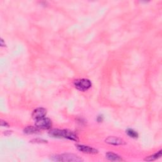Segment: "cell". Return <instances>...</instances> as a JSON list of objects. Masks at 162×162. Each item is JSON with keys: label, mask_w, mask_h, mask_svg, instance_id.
Masks as SVG:
<instances>
[{"label": "cell", "mask_w": 162, "mask_h": 162, "mask_svg": "<svg viewBox=\"0 0 162 162\" xmlns=\"http://www.w3.org/2000/svg\"><path fill=\"white\" fill-rule=\"evenodd\" d=\"M51 159L56 161H83L78 156L74 154H63L52 156Z\"/></svg>", "instance_id": "obj_1"}, {"label": "cell", "mask_w": 162, "mask_h": 162, "mask_svg": "<svg viewBox=\"0 0 162 162\" xmlns=\"http://www.w3.org/2000/svg\"><path fill=\"white\" fill-rule=\"evenodd\" d=\"M74 86L77 89L80 91H85L88 90L92 85L91 81L86 79H77L74 81Z\"/></svg>", "instance_id": "obj_2"}, {"label": "cell", "mask_w": 162, "mask_h": 162, "mask_svg": "<svg viewBox=\"0 0 162 162\" xmlns=\"http://www.w3.org/2000/svg\"><path fill=\"white\" fill-rule=\"evenodd\" d=\"M35 125L39 129L47 130V129H50L51 127L52 122L50 118H46V117H43V118H39V119L38 120H36Z\"/></svg>", "instance_id": "obj_3"}, {"label": "cell", "mask_w": 162, "mask_h": 162, "mask_svg": "<svg viewBox=\"0 0 162 162\" xmlns=\"http://www.w3.org/2000/svg\"><path fill=\"white\" fill-rule=\"evenodd\" d=\"M105 143L111 145L120 146L126 144V142L120 137L115 136H109L105 139Z\"/></svg>", "instance_id": "obj_4"}, {"label": "cell", "mask_w": 162, "mask_h": 162, "mask_svg": "<svg viewBox=\"0 0 162 162\" xmlns=\"http://www.w3.org/2000/svg\"><path fill=\"white\" fill-rule=\"evenodd\" d=\"M76 148L80 152L86 154H96L98 153V151L92 147L85 145H77Z\"/></svg>", "instance_id": "obj_5"}, {"label": "cell", "mask_w": 162, "mask_h": 162, "mask_svg": "<svg viewBox=\"0 0 162 162\" xmlns=\"http://www.w3.org/2000/svg\"><path fill=\"white\" fill-rule=\"evenodd\" d=\"M46 113L47 111L45 108H38L34 110L33 113H32V117L34 120H36L39 119V118L45 117Z\"/></svg>", "instance_id": "obj_6"}, {"label": "cell", "mask_w": 162, "mask_h": 162, "mask_svg": "<svg viewBox=\"0 0 162 162\" xmlns=\"http://www.w3.org/2000/svg\"><path fill=\"white\" fill-rule=\"evenodd\" d=\"M106 158L111 161H122L123 160L118 155L113 153L112 152H108L106 153Z\"/></svg>", "instance_id": "obj_7"}, {"label": "cell", "mask_w": 162, "mask_h": 162, "mask_svg": "<svg viewBox=\"0 0 162 162\" xmlns=\"http://www.w3.org/2000/svg\"><path fill=\"white\" fill-rule=\"evenodd\" d=\"M24 132L25 134H37V133H39L40 129L39 128H37L36 126V127L29 126L24 129Z\"/></svg>", "instance_id": "obj_8"}, {"label": "cell", "mask_w": 162, "mask_h": 162, "mask_svg": "<svg viewBox=\"0 0 162 162\" xmlns=\"http://www.w3.org/2000/svg\"><path fill=\"white\" fill-rule=\"evenodd\" d=\"M49 135L53 137L56 138H62V130L60 129H52L49 132Z\"/></svg>", "instance_id": "obj_9"}, {"label": "cell", "mask_w": 162, "mask_h": 162, "mask_svg": "<svg viewBox=\"0 0 162 162\" xmlns=\"http://www.w3.org/2000/svg\"><path fill=\"white\" fill-rule=\"evenodd\" d=\"M161 154H162L161 150H160L158 152L153 154V155L148 156V157H146L144 159V160L148 161H152L156 160H158L161 157Z\"/></svg>", "instance_id": "obj_10"}, {"label": "cell", "mask_w": 162, "mask_h": 162, "mask_svg": "<svg viewBox=\"0 0 162 162\" xmlns=\"http://www.w3.org/2000/svg\"><path fill=\"white\" fill-rule=\"evenodd\" d=\"M126 132L128 134V136H129L131 137L137 138L138 137V134L136 131L132 130V129H128Z\"/></svg>", "instance_id": "obj_11"}, {"label": "cell", "mask_w": 162, "mask_h": 162, "mask_svg": "<svg viewBox=\"0 0 162 162\" xmlns=\"http://www.w3.org/2000/svg\"><path fill=\"white\" fill-rule=\"evenodd\" d=\"M30 142L35 143H47V141H45V140H43V139H36L32 140V141Z\"/></svg>", "instance_id": "obj_12"}, {"label": "cell", "mask_w": 162, "mask_h": 162, "mask_svg": "<svg viewBox=\"0 0 162 162\" xmlns=\"http://www.w3.org/2000/svg\"><path fill=\"white\" fill-rule=\"evenodd\" d=\"M1 126L2 127H8L9 124L7 122H4L3 120H1Z\"/></svg>", "instance_id": "obj_13"}, {"label": "cell", "mask_w": 162, "mask_h": 162, "mask_svg": "<svg viewBox=\"0 0 162 162\" xmlns=\"http://www.w3.org/2000/svg\"><path fill=\"white\" fill-rule=\"evenodd\" d=\"M97 120H98V121L99 122H101L103 121V117H101V116H100V117H98V119H97Z\"/></svg>", "instance_id": "obj_14"}]
</instances>
